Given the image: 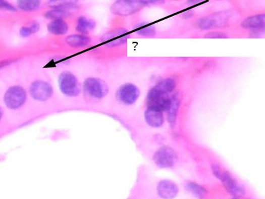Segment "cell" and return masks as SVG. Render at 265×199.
Here are the masks:
<instances>
[{
  "label": "cell",
  "mask_w": 265,
  "mask_h": 199,
  "mask_svg": "<svg viewBox=\"0 0 265 199\" xmlns=\"http://www.w3.org/2000/svg\"><path fill=\"white\" fill-rule=\"evenodd\" d=\"M180 105L179 97L178 96V95H174L171 98V104H170L169 109L167 111L168 112V121L171 128H174L175 126Z\"/></svg>",
  "instance_id": "14"
},
{
  "label": "cell",
  "mask_w": 265,
  "mask_h": 199,
  "mask_svg": "<svg viewBox=\"0 0 265 199\" xmlns=\"http://www.w3.org/2000/svg\"><path fill=\"white\" fill-rule=\"evenodd\" d=\"M228 14H216L211 16L201 18L199 20L198 25L201 29H208L214 27L223 26L228 22Z\"/></svg>",
  "instance_id": "9"
},
{
  "label": "cell",
  "mask_w": 265,
  "mask_h": 199,
  "mask_svg": "<svg viewBox=\"0 0 265 199\" xmlns=\"http://www.w3.org/2000/svg\"><path fill=\"white\" fill-rule=\"evenodd\" d=\"M154 164L160 168H171L177 160L175 152L168 146H163L154 154Z\"/></svg>",
  "instance_id": "6"
},
{
  "label": "cell",
  "mask_w": 265,
  "mask_h": 199,
  "mask_svg": "<svg viewBox=\"0 0 265 199\" xmlns=\"http://www.w3.org/2000/svg\"><path fill=\"white\" fill-rule=\"evenodd\" d=\"M143 1H123L117 2L115 5L116 11L119 14L128 15L136 12L145 5Z\"/></svg>",
  "instance_id": "11"
},
{
  "label": "cell",
  "mask_w": 265,
  "mask_h": 199,
  "mask_svg": "<svg viewBox=\"0 0 265 199\" xmlns=\"http://www.w3.org/2000/svg\"><path fill=\"white\" fill-rule=\"evenodd\" d=\"M2 116H3V111H2V108L0 107V120H1Z\"/></svg>",
  "instance_id": "26"
},
{
  "label": "cell",
  "mask_w": 265,
  "mask_h": 199,
  "mask_svg": "<svg viewBox=\"0 0 265 199\" xmlns=\"http://www.w3.org/2000/svg\"><path fill=\"white\" fill-rule=\"evenodd\" d=\"M66 42L73 47H84L90 43V39L87 36L82 35H70L66 38Z\"/></svg>",
  "instance_id": "15"
},
{
  "label": "cell",
  "mask_w": 265,
  "mask_h": 199,
  "mask_svg": "<svg viewBox=\"0 0 265 199\" xmlns=\"http://www.w3.org/2000/svg\"><path fill=\"white\" fill-rule=\"evenodd\" d=\"M232 199H237V198H232Z\"/></svg>",
  "instance_id": "27"
},
{
  "label": "cell",
  "mask_w": 265,
  "mask_h": 199,
  "mask_svg": "<svg viewBox=\"0 0 265 199\" xmlns=\"http://www.w3.org/2000/svg\"><path fill=\"white\" fill-rule=\"evenodd\" d=\"M157 193L163 199H173L179 193V187L173 181L163 180L158 184Z\"/></svg>",
  "instance_id": "10"
},
{
  "label": "cell",
  "mask_w": 265,
  "mask_h": 199,
  "mask_svg": "<svg viewBox=\"0 0 265 199\" xmlns=\"http://www.w3.org/2000/svg\"><path fill=\"white\" fill-rule=\"evenodd\" d=\"M94 26L95 23L93 21L89 20L84 17H81L78 19L77 25H76V30L82 34H86L89 32V31L94 29Z\"/></svg>",
  "instance_id": "19"
},
{
  "label": "cell",
  "mask_w": 265,
  "mask_h": 199,
  "mask_svg": "<svg viewBox=\"0 0 265 199\" xmlns=\"http://www.w3.org/2000/svg\"><path fill=\"white\" fill-rule=\"evenodd\" d=\"M109 36L108 40L110 43L113 45H118L124 43L127 41L128 32L125 29H118L110 33Z\"/></svg>",
  "instance_id": "17"
},
{
  "label": "cell",
  "mask_w": 265,
  "mask_h": 199,
  "mask_svg": "<svg viewBox=\"0 0 265 199\" xmlns=\"http://www.w3.org/2000/svg\"><path fill=\"white\" fill-rule=\"evenodd\" d=\"M186 189L196 196V197L203 199L207 196V191L206 189L202 186L198 185V183H194V182H189L186 185Z\"/></svg>",
  "instance_id": "18"
},
{
  "label": "cell",
  "mask_w": 265,
  "mask_h": 199,
  "mask_svg": "<svg viewBox=\"0 0 265 199\" xmlns=\"http://www.w3.org/2000/svg\"><path fill=\"white\" fill-rule=\"evenodd\" d=\"M29 92L34 99L39 101H46L52 96V88L48 82L36 80L31 84Z\"/></svg>",
  "instance_id": "8"
},
{
  "label": "cell",
  "mask_w": 265,
  "mask_h": 199,
  "mask_svg": "<svg viewBox=\"0 0 265 199\" xmlns=\"http://www.w3.org/2000/svg\"><path fill=\"white\" fill-rule=\"evenodd\" d=\"M26 101V92L21 86H15L10 88L4 96V102L8 108L16 110L20 108Z\"/></svg>",
  "instance_id": "5"
},
{
  "label": "cell",
  "mask_w": 265,
  "mask_h": 199,
  "mask_svg": "<svg viewBox=\"0 0 265 199\" xmlns=\"http://www.w3.org/2000/svg\"><path fill=\"white\" fill-rule=\"evenodd\" d=\"M228 37L226 34L219 32H214L210 33L205 34V38H208V39H225Z\"/></svg>",
  "instance_id": "24"
},
{
  "label": "cell",
  "mask_w": 265,
  "mask_h": 199,
  "mask_svg": "<svg viewBox=\"0 0 265 199\" xmlns=\"http://www.w3.org/2000/svg\"><path fill=\"white\" fill-rule=\"evenodd\" d=\"M40 4H41V2L39 1H20L18 2V7L21 10L29 11V10L38 9Z\"/></svg>",
  "instance_id": "21"
},
{
  "label": "cell",
  "mask_w": 265,
  "mask_h": 199,
  "mask_svg": "<svg viewBox=\"0 0 265 199\" xmlns=\"http://www.w3.org/2000/svg\"><path fill=\"white\" fill-rule=\"evenodd\" d=\"M265 16L264 14L255 15L249 17L241 23L243 28L251 29V30H260L264 29Z\"/></svg>",
  "instance_id": "13"
},
{
  "label": "cell",
  "mask_w": 265,
  "mask_h": 199,
  "mask_svg": "<svg viewBox=\"0 0 265 199\" xmlns=\"http://www.w3.org/2000/svg\"><path fill=\"white\" fill-rule=\"evenodd\" d=\"M84 90L92 98L101 99L108 92V87L104 81L97 78H88L84 81Z\"/></svg>",
  "instance_id": "4"
},
{
  "label": "cell",
  "mask_w": 265,
  "mask_h": 199,
  "mask_svg": "<svg viewBox=\"0 0 265 199\" xmlns=\"http://www.w3.org/2000/svg\"><path fill=\"white\" fill-rule=\"evenodd\" d=\"M39 28V23L34 22L32 23L31 25H29V26L24 27L21 28L20 34L22 37H28V36L32 35V34L37 32Z\"/></svg>",
  "instance_id": "22"
},
{
  "label": "cell",
  "mask_w": 265,
  "mask_h": 199,
  "mask_svg": "<svg viewBox=\"0 0 265 199\" xmlns=\"http://www.w3.org/2000/svg\"><path fill=\"white\" fill-rule=\"evenodd\" d=\"M48 30L55 35H64L69 30L67 23L63 20H55L48 25Z\"/></svg>",
  "instance_id": "16"
},
{
  "label": "cell",
  "mask_w": 265,
  "mask_h": 199,
  "mask_svg": "<svg viewBox=\"0 0 265 199\" xmlns=\"http://www.w3.org/2000/svg\"><path fill=\"white\" fill-rule=\"evenodd\" d=\"M177 82L173 78H167L156 84L148 93V107L157 108L161 111H166L169 105L168 94L173 92Z\"/></svg>",
  "instance_id": "1"
},
{
  "label": "cell",
  "mask_w": 265,
  "mask_h": 199,
  "mask_svg": "<svg viewBox=\"0 0 265 199\" xmlns=\"http://www.w3.org/2000/svg\"><path fill=\"white\" fill-rule=\"evenodd\" d=\"M67 16V12L62 9L51 10L46 14V18L55 19V20H62V18Z\"/></svg>",
  "instance_id": "23"
},
{
  "label": "cell",
  "mask_w": 265,
  "mask_h": 199,
  "mask_svg": "<svg viewBox=\"0 0 265 199\" xmlns=\"http://www.w3.org/2000/svg\"><path fill=\"white\" fill-rule=\"evenodd\" d=\"M0 9L10 10V11H15L16 10L14 6L5 1H0Z\"/></svg>",
  "instance_id": "25"
},
{
  "label": "cell",
  "mask_w": 265,
  "mask_h": 199,
  "mask_svg": "<svg viewBox=\"0 0 265 199\" xmlns=\"http://www.w3.org/2000/svg\"><path fill=\"white\" fill-rule=\"evenodd\" d=\"M137 32L139 35L150 37L155 35L156 30L153 25L142 23L139 27H137Z\"/></svg>",
  "instance_id": "20"
},
{
  "label": "cell",
  "mask_w": 265,
  "mask_h": 199,
  "mask_svg": "<svg viewBox=\"0 0 265 199\" xmlns=\"http://www.w3.org/2000/svg\"><path fill=\"white\" fill-rule=\"evenodd\" d=\"M214 174L224 184L228 191L235 196H241L245 194V189L239 185L238 182L228 171L224 170L218 166H212Z\"/></svg>",
  "instance_id": "2"
},
{
  "label": "cell",
  "mask_w": 265,
  "mask_h": 199,
  "mask_svg": "<svg viewBox=\"0 0 265 199\" xmlns=\"http://www.w3.org/2000/svg\"><path fill=\"white\" fill-rule=\"evenodd\" d=\"M145 118L148 126L152 128H159L164 123L163 111L153 107H148L145 111Z\"/></svg>",
  "instance_id": "12"
},
{
  "label": "cell",
  "mask_w": 265,
  "mask_h": 199,
  "mask_svg": "<svg viewBox=\"0 0 265 199\" xmlns=\"http://www.w3.org/2000/svg\"><path fill=\"white\" fill-rule=\"evenodd\" d=\"M139 89L132 84H126L121 86L117 91V99L124 105H131L139 98Z\"/></svg>",
  "instance_id": "7"
},
{
  "label": "cell",
  "mask_w": 265,
  "mask_h": 199,
  "mask_svg": "<svg viewBox=\"0 0 265 199\" xmlns=\"http://www.w3.org/2000/svg\"><path fill=\"white\" fill-rule=\"evenodd\" d=\"M59 87L61 92L68 96H78L80 92V85L77 78L71 72L65 71L59 78Z\"/></svg>",
  "instance_id": "3"
}]
</instances>
